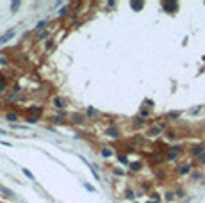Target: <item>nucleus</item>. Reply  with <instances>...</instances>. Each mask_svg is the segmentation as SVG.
<instances>
[{"mask_svg": "<svg viewBox=\"0 0 205 203\" xmlns=\"http://www.w3.org/2000/svg\"><path fill=\"white\" fill-rule=\"evenodd\" d=\"M84 187H86L87 191H91V192H93V191H95V187H93V185H89L87 182H84Z\"/></svg>", "mask_w": 205, "mask_h": 203, "instance_id": "nucleus-5", "label": "nucleus"}, {"mask_svg": "<svg viewBox=\"0 0 205 203\" xmlns=\"http://www.w3.org/2000/svg\"><path fill=\"white\" fill-rule=\"evenodd\" d=\"M193 153H194V155H200V153H201V148H194Z\"/></svg>", "mask_w": 205, "mask_h": 203, "instance_id": "nucleus-6", "label": "nucleus"}, {"mask_svg": "<svg viewBox=\"0 0 205 203\" xmlns=\"http://www.w3.org/2000/svg\"><path fill=\"white\" fill-rule=\"evenodd\" d=\"M13 36H14V30L11 29V30H7V32H6V34L2 36V37H0V43H7V41H9V39L13 37Z\"/></svg>", "mask_w": 205, "mask_h": 203, "instance_id": "nucleus-1", "label": "nucleus"}, {"mask_svg": "<svg viewBox=\"0 0 205 203\" xmlns=\"http://www.w3.org/2000/svg\"><path fill=\"white\" fill-rule=\"evenodd\" d=\"M200 161H201V162H205V155H203V157H201V159H200Z\"/></svg>", "mask_w": 205, "mask_h": 203, "instance_id": "nucleus-8", "label": "nucleus"}, {"mask_svg": "<svg viewBox=\"0 0 205 203\" xmlns=\"http://www.w3.org/2000/svg\"><path fill=\"white\" fill-rule=\"evenodd\" d=\"M0 192H2L4 196H7V198H13V196H14V192H13L11 189H7V187H4V185H0Z\"/></svg>", "mask_w": 205, "mask_h": 203, "instance_id": "nucleus-2", "label": "nucleus"}, {"mask_svg": "<svg viewBox=\"0 0 205 203\" xmlns=\"http://www.w3.org/2000/svg\"><path fill=\"white\" fill-rule=\"evenodd\" d=\"M102 155H104V157H109V155H111V151H109V150H104V151H102Z\"/></svg>", "mask_w": 205, "mask_h": 203, "instance_id": "nucleus-7", "label": "nucleus"}, {"mask_svg": "<svg viewBox=\"0 0 205 203\" xmlns=\"http://www.w3.org/2000/svg\"><path fill=\"white\" fill-rule=\"evenodd\" d=\"M23 175H25V176H29L31 180H34V175H32V173H31L29 169H25V168H23Z\"/></svg>", "mask_w": 205, "mask_h": 203, "instance_id": "nucleus-4", "label": "nucleus"}, {"mask_svg": "<svg viewBox=\"0 0 205 203\" xmlns=\"http://www.w3.org/2000/svg\"><path fill=\"white\" fill-rule=\"evenodd\" d=\"M18 7H20V2H13V4H11V13L18 11Z\"/></svg>", "mask_w": 205, "mask_h": 203, "instance_id": "nucleus-3", "label": "nucleus"}]
</instances>
